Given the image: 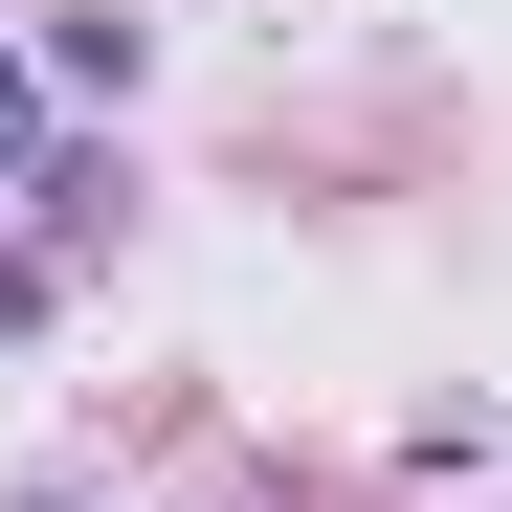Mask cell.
I'll return each mask as SVG.
<instances>
[{
	"instance_id": "cell-2",
	"label": "cell",
	"mask_w": 512,
	"mask_h": 512,
	"mask_svg": "<svg viewBox=\"0 0 512 512\" xmlns=\"http://www.w3.org/2000/svg\"><path fill=\"white\" fill-rule=\"evenodd\" d=\"M23 179H45V67L0 45V201H23Z\"/></svg>"
},
{
	"instance_id": "cell-4",
	"label": "cell",
	"mask_w": 512,
	"mask_h": 512,
	"mask_svg": "<svg viewBox=\"0 0 512 512\" xmlns=\"http://www.w3.org/2000/svg\"><path fill=\"white\" fill-rule=\"evenodd\" d=\"M23 512H67V490H23Z\"/></svg>"
},
{
	"instance_id": "cell-3",
	"label": "cell",
	"mask_w": 512,
	"mask_h": 512,
	"mask_svg": "<svg viewBox=\"0 0 512 512\" xmlns=\"http://www.w3.org/2000/svg\"><path fill=\"white\" fill-rule=\"evenodd\" d=\"M0 334H45V268H23V245H0Z\"/></svg>"
},
{
	"instance_id": "cell-1",
	"label": "cell",
	"mask_w": 512,
	"mask_h": 512,
	"mask_svg": "<svg viewBox=\"0 0 512 512\" xmlns=\"http://www.w3.org/2000/svg\"><path fill=\"white\" fill-rule=\"evenodd\" d=\"M23 67H45V90H134V67H156V45L112 23V0H45V45H23Z\"/></svg>"
}]
</instances>
